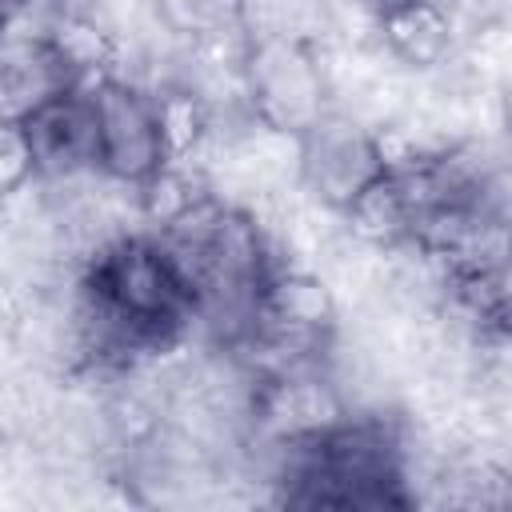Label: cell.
<instances>
[{
	"mask_svg": "<svg viewBox=\"0 0 512 512\" xmlns=\"http://www.w3.org/2000/svg\"><path fill=\"white\" fill-rule=\"evenodd\" d=\"M240 84L252 120L280 136H300L332 108L324 60L312 40L300 36H248Z\"/></svg>",
	"mask_w": 512,
	"mask_h": 512,
	"instance_id": "1",
	"label": "cell"
},
{
	"mask_svg": "<svg viewBox=\"0 0 512 512\" xmlns=\"http://www.w3.org/2000/svg\"><path fill=\"white\" fill-rule=\"evenodd\" d=\"M20 4H24V0H0V32L16 24V16H20Z\"/></svg>",
	"mask_w": 512,
	"mask_h": 512,
	"instance_id": "10",
	"label": "cell"
},
{
	"mask_svg": "<svg viewBox=\"0 0 512 512\" xmlns=\"http://www.w3.org/2000/svg\"><path fill=\"white\" fill-rule=\"evenodd\" d=\"M376 32H380L384 52L396 64L416 68V72H432L448 64L456 48V24L444 0H404L400 8L376 20Z\"/></svg>",
	"mask_w": 512,
	"mask_h": 512,
	"instance_id": "6",
	"label": "cell"
},
{
	"mask_svg": "<svg viewBox=\"0 0 512 512\" xmlns=\"http://www.w3.org/2000/svg\"><path fill=\"white\" fill-rule=\"evenodd\" d=\"M340 216L348 220V232L368 248H404L412 236V216L392 172H380Z\"/></svg>",
	"mask_w": 512,
	"mask_h": 512,
	"instance_id": "7",
	"label": "cell"
},
{
	"mask_svg": "<svg viewBox=\"0 0 512 512\" xmlns=\"http://www.w3.org/2000/svg\"><path fill=\"white\" fill-rule=\"evenodd\" d=\"M96 112V160L100 172L120 184H144L168 156L160 140L156 92L116 72L84 84Z\"/></svg>",
	"mask_w": 512,
	"mask_h": 512,
	"instance_id": "2",
	"label": "cell"
},
{
	"mask_svg": "<svg viewBox=\"0 0 512 512\" xmlns=\"http://www.w3.org/2000/svg\"><path fill=\"white\" fill-rule=\"evenodd\" d=\"M20 124H24V136L32 148L36 180H68V176H84V172L100 168L96 112H92V96L84 84L64 88L60 96L40 104Z\"/></svg>",
	"mask_w": 512,
	"mask_h": 512,
	"instance_id": "4",
	"label": "cell"
},
{
	"mask_svg": "<svg viewBox=\"0 0 512 512\" xmlns=\"http://www.w3.org/2000/svg\"><path fill=\"white\" fill-rule=\"evenodd\" d=\"M348 4H352L356 12H364V16H368V20L376 24V20L384 16V12H392V8H400L404 0H348Z\"/></svg>",
	"mask_w": 512,
	"mask_h": 512,
	"instance_id": "9",
	"label": "cell"
},
{
	"mask_svg": "<svg viewBox=\"0 0 512 512\" xmlns=\"http://www.w3.org/2000/svg\"><path fill=\"white\" fill-rule=\"evenodd\" d=\"M380 172L384 160L376 148V128H364L336 104L296 136V176L304 192L332 212H344Z\"/></svg>",
	"mask_w": 512,
	"mask_h": 512,
	"instance_id": "3",
	"label": "cell"
},
{
	"mask_svg": "<svg viewBox=\"0 0 512 512\" xmlns=\"http://www.w3.org/2000/svg\"><path fill=\"white\" fill-rule=\"evenodd\" d=\"M32 180H36V164H32V148H28L24 124L0 116V204L20 196Z\"/></svg>",
	"mask_w": 512,
	"mask_h": 512,
	"instance_id": "8",
	"label": "cell"
},
{
	"mask_svg": "<svg viewBox=\"0 0 512 512\" xmlns=\"http://www.w3.org/2000/svg\"><path fill=\"white\" fill-rule=\"evenodd\" d=\"M72 84V72L44 32H0V116L24 120Z\"/></svg>",
	"mask_w": 512,
	"mask_h": 512,
	"instance_id": "5",
	"label": "cell"
}]
</instances>
